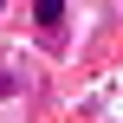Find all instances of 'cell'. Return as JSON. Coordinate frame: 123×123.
I'll return each mask as SVG.
<instances>
[{
	"mask_svg": "<svg viewBox=\"0 0 123 123\" xmlns=\"http://www.w3.org/2000/svg\"><path fill=\"white\" fill-rule=\"evenodd\" d=\"M65 19H71V0H32V26L45 32V45L65 39Z\"/></svg>",
	"mask_w": 123,
	"mask_h": 123,
	"instance_id": "cell-1",
	"label": "cell"
},
{
	"mask_svg": "<svg viewBox=\"0 0 123 123\" xmlns=\"http://www.w3.org/2000/svg\"><path fill=\"white\" fill-rule=\"evenodd\" d=\"M19 91H26V78H19V71H13V65H0V104H13V97H19Z\"/></svg>",
	"mask_w": 123,
	"mask_h": 123,
	"instance_id": "cell-2",
	"label": "cell"
},
{
	"mask_svg": "<svg viewBox=\"0 0 123 123\" xmlns=\"http://www.w3.org/2000/svg\"><path fill=\"white\" fill-rule=\"evenodd\" d=\"M0 6H6V0H0Z\"/></svg>",
	"mask_w": 123,
	"mask_h": 123,
	"instance_id": "cell-3",
	"label": "cell"
}]
</instances>
